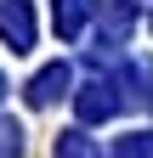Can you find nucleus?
Listing matches in <instances>:
<instances>
[{"instance_id": "nucleus-9", "label": "nucleus", "mask_w": 153, "mask_h": 158, "mask_svg": "<svg viewBox=\"0 0 153 158\" xmlns=\"http://www.w3.org/2000/svg\"><path fill=\"white\" fill-rule=\"evenodd\" d=\"M0 96H6V79H0Z\"/></svg>"}, {"instance_id": "nucleus-7", "label": "nucleus", "mask_w": 153, "mask_h": 158, "mask_svg": "<svg viewBox=\"0 0 153 158\" xmlns=\"http://www.w3.org/2000/svg\"><path fill=\"white\" fill-rule=\"evenodd\" d=\"M57 158H102V147L85 130H68V135H57Z\"/></svg>"}, {"instance_id": "nucleus-6", "label": "nucleus", "mask_w": 153, "mask_h": 158, "mask_svg": "<svg viewBox=\"0 0 153 158\" xmlns=\"http://www.w3.org/2000/svg\"><path fill=\"white\" fill-rule=\"evenodd\" d=\"M102 158H153V130H136V135H119Z\"/></svg>"}, {"instance_id": "nucleus-1", "label": "nucleus", "mask_w": 153, "mask_h": 158, "mask_svg": "<svg viewBox=\"0 0 153 158\" xmlns=\"http://www.w3.org/2000/svg\"><path fill=\"white\" fill-rule=\"evenodd\" d=\"M119 90V79H85L80 96H74V113L85 118V124H102V118H113L125 107V96H113Z\"/></svg>"}, {"instance_id": "nucleus-8", "label": "nucleus", "mask_w": 153, "mask_h": 158, "mask_svg": "<svg viewBox=\"0 0 153 158\" xmlns=\"http://www.w3.org/2000/svg\"><path fill=\"white\" fill-rule=\"evenodd\" d=\"M0 158H23V130L11 118H0Z\"/></svg>"}, {"instance_id": "nucleus-2", "label": "nucleus", "mask_w": 153, "mask_h": 158, "mask_svg": "<svg viewBox=\"0 0 153 158\" xmlns=\"http://www.w3.org/2000/svg\"><path fill=\"white\" fill-rule=\"evenodd\" d=\"M0 40H11V51L34 45V11H28V0H0Z\"/></svg>"}, {"instance_id": "nucleus-4", "label": "nucleus", "mask_w": 153, "mask_h": 158, "mask_svg": "<svg viewBox=\"0 0 153 158\" xmlns=\"http://www.w3.org/2000/svg\"><path fill=\"white\" fill-rule=\"evenodd\" d=\"M119 85H125V102L130 107H153V68L147 62H125L119 68Z\"/></svg>"}, {"instance_id": "nucleus-3", "label": "nucleus", "mask_w": 153, "mask_h": 158, "mask_svg": "<svg viewBox=\"0 0 153 158\" xmlns=\"http://www.w3.org/2000/svg\"><path fill=\"white\" fill-rule=\"evenodd\" d=\"M68 85H74L68 62H51V68H40V73L28 79V107H46V102H57V96H68Z\"/></svg>"}, {"instance_id": "nucleus-5", "label": "nucleus", "mask_w": 153, "mask_h": 158, "mask_svg": "<svg viewBox=\"0 0 153 158\" xmlns=\"http://www.w3.org/2000/svg\"><path fill=\"white\" fill-rule=\"evenodd\" d=\"M91 11H97V0H57V34H63V40H80V28H85Z\"/></svg>"}]
</instances>
